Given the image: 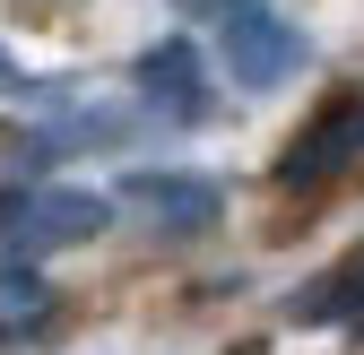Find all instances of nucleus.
<instances>
[{
    "label": "nucleus",
    "mask_w": 364,
    "mask_h": 355,
    "mask_svg": "<svg viewBox=\"0 0 364 355\" xmlns=\"http://www.w3.org/2000/svg\"><path fill=\"white\" fill-rule=\"evenodd\" d=\"M113 226L105 191H61V182H9L0 191V251L9 260H43L70 243H96Z\"/></svg>",
    "instance_id": "obj_1"
},
{
    "label": "nucleus",
    "mask_w": 364,
    "mask_h": 355,
    "mask_svg": "<svg viewBox=\"0 0 364 355\" xmlns=\"http://www.w3.org/2000/svg\"><path fill=\"white\" fill-rule=\"evenodd\" d=\"M217 43H225V70H235V87H252V96H269V87H287L304 70V26L278 18L269 0H217Z\"/></svg>",
    "instance_id": "obj_2"
},
{
    "label": "nucleus",
    "mask_w": 364,
    "mask_h": 355,
    "mask_svg": "<svg viewBox=\"0 0 364 355\" xmlns=\"http://www.w3.org/2000/svg\"><path fill=\"white\" fill-rule=\"evenodd\" d=\"M355 165H364V87H338V96H321V113L287 139L278 191H330Z\"/></svg>",
    "instance_id": "obj_3"
},
{
    "label": "nucleus",
    "mask_w": 364,
    "mask_h": 355,
    "mask_svg": "<svg viewBox=\"0 0 364 355\" xmlns=\"http://www.w3.org/2000/svg\"><path fill=\"white\" fill-rule=\"evenodd\" d=\"M122 200L148 208V234L156 243H191V234H208L225 217V182H217V173H191V165H139V173H122Z\"/></svg>",
    "instance_id": "obj_4"
},
{
    "label": "nucleus",
    "mask_w": 364,
    "mask_h": 355,
    "mask_svg": "<svg viewBox=\"0 0 364 355\" xmlns=\"http://www.w3.org/2000/svg\"><path fill=\"white\" fill-rule=\"evenodd\" d=\"M139 96H148V113H165V121H208V78H200V53L182 35H165V43H148L139 53Z\"/></svg>",
    "instance_id": "obj_5"
},
{
    "label": "nucleus",
    "mask_w": 364,
    "mask_h": 355,
    "mask_svg": "<svg viewBox=\"0 0 364 355\" xmlns=\"http://www.w3.org/2000/svg\"><path fill=\"white\" fill-rule=\"evenodd\" d=\"M287 321L321 329V321H364V251H347L338 269H321L304 295H287Z\"/></svg>",
    "instance_id": "obj_6"
},
{
    "label": "nucleus",
    "mask_w": 364,
    "mask_h": 355,
    "mask_svg": "<svg viewBox=\"0 0 364 355\" xmlns=\"http://www.w3.org/2000/svg\"><path fill=\"white\" fill-rule=\"evenodd\" d=\"M53 321V286L35 278V260H18V269H0V329H43Z\"/></svg>",
    "instance_id": "obj_7"
},
{
    "label": "nucleus",
    "mask_w": 364,
    "mask_h": 355,
    "mask_svg": "<svg viewBox=\"0 0 364 355\" xmlns=\"http://www.w3.org/2000/svg\"><path fill=\"white\" fill-rule=\"evenodd\" d=\"M9 87H26V78H18V61H9V43H0V96H9Z\"/></svg>",
    "instance_id": "obj_8"
},
{
    "label": "nucleus",
    "mask_w": 364,
    "mask_h": 355,
    "mask_svg": "<svg viewBox=\"0 0 364 355\" xmlns=\"http://www.w3.org/2000/svg\"><path fill=\"white\" fill-rule=\"evenodd\" d=\"M0 346H9V329H0Z\"/></svg>",
    "instance_id": "obj_9"
},
{
    "label": "nucleus",
    "mask_w": 364,
    "mask_h": 355,
    "mask_svg": "<svg viewBox=\"0 0 364 355\" xmlns=\"http://www.w3.org/2000/svg\"><path fill=\"white\" fill-rule=\"evenodd\" d=\"M355 338H364V321H355Z\"/></svg>",
    "instance_id": "obj_10"
}]
</instances>
